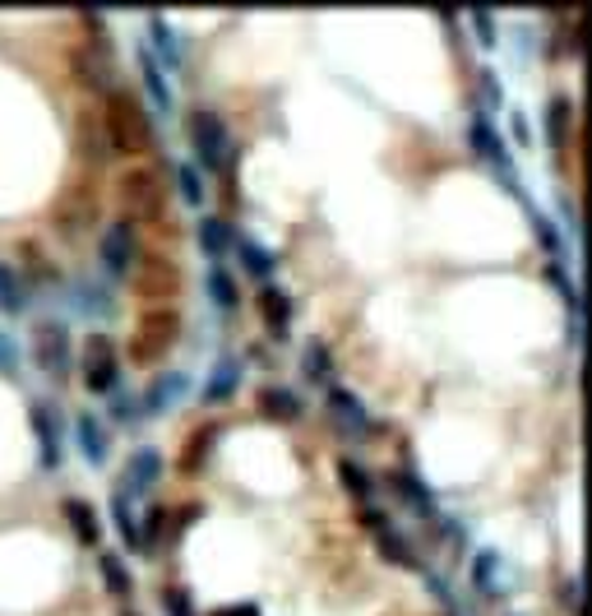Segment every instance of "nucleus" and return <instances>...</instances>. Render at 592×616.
Masks as SVG:
<instances>
[{"mask_svg":"<svg viewBox=\"0 0 592 616\" xmlns=\"http://www.w3.org/2000/svg\"><path fill=\"white\" fill-rule=\"evenodd\" d=\"M162 474H167V459L158 455L153 445H135L130 455H125V464H121V497H130V501H144L148 491H153L158 482H162Z\"/></svg>","mask_w":592,"mask_h":616,"instance_id":"obj_14","label":"nucleus"},{"mask_svg":"<svg viewBox=\"0 0 592 616\" xmlns=\"http://www.w3.org/2000/svg\"><path fill=\"white\" fill-rule=\"evenodd\" d=\"M241 380H246V362H241L237 353H223L214 366H208V376H204V385H200V403H204V408L227 403V399L241 389Z\"/></svg>","mask_w":592,"mask_h":616,"instance_id":"obj_20","label":"nucleus"},{"mask_svg":"<svg viewBox=\"0 0 592 616\" xmlns=\"http://www.w3.org/2000/svg\"><path fill=\"white\" fill-rule=\"evenodd\" d=\"M185 139L195 149V168L200 172H223L227 153L237 149V139L227 130V116L218 107H190L185 112Z\"/></svg>","mask_w":592,"mask_h":616,"instance_id":"obj_5","label":"nucleus"},{"mask_svg":"<svg viewBox=\"0 0 592 616\" xmlns=\"http://www.w3.org/2000/svg\"><path fill=\"white\" fill-rule=\"evenodd\" d=\"M421 574H426V589L435 593V598H440V603H449V593H454V589H449V580H444V574H440V570H431V566H426V570H421Z\"/></svg>","mask_w":592,"mask_h":616,"instance_id":"obj_47","label":"nucleus"},{"mask_svg":"<svg viewBox=\"0 0 592 616\" xmlns=\"http://www.w3.org/2000/svg\"><path fill=\"white\" fill-rule=\"evenodd\" d=\"M130 293L139 301V311H158V306H177L185 293V270L172 251H158V246H144L135 270H130Z\"/></svg>","mask_w":592,"mask_h":616,"instance_id":"obj_4","label":"nucleus"},{"mask_svg":"<svg viewBox=\"0 0 592 616\" xmlns=\"http://www.w3.org/2000/svg\"><path fill=\"white\" fill-rule=\"evenodd\" d=\"M375 547H379V557H385L389 566H398V570H426V561H421V551H417V543L408 538L398 524H389V528H379L375 533Z\"/></svg>","mask_w":592,"mask_h":616,"instance_id":"obj_29","label":"nucleus"},{"mask_svg":"<svg viewBox=\"0 0 592 616\" xmlns=\"http://www.w3.org/2000/svg\"><path fill=\"white\" fill-rule=\"evenodd\" d=\"M454 616H458V612H454Z\"/></svg>","mask_w":592,"mask_h":616,"instance_id":"obj_54","label":"nucleus"},{"mask_svg":"<svg viewBox=\"0 0 592 616\" xmlns=\"http://www.w3.org/2000/svg\"><path fill=\"white\" fill-rule=\"evenodd\" d=\"M255 408H260V418H269V422H301V413H306V399L296 395L292 385H260V395H255Z\"/></svg>","mask_w":592,"mask_h":616,"instance_id":"obj_25","label":"nucleus"},{"mask_svg":"<svg viewBox=\"0 0 592 616\" xmlns=\"http://www.w3.org/2000/svg\"><path fill=\"white\" fill-rule=\"evenodd\" d=\"M79 376H83V389L98 399H112L121 389V347L107 330H89L79 343Z\"/></svg>","mask_w":592,"mask_h":616,"instance_id":"obj_7","label":"nucleus"},{"mask_svg":"<svg viewBox=\"0 0 592 616\" xmlns=\"http://www.w3.org/2000/svg\"><path fill=\"white\" fill-rule=\"evenodd\" d=\"M135 70H139V84H144V102H148V112L153 116H172V107H177V93H172V79H167V70L158 66V56L148 52V47H139L135 52Z\"/></svg>","mask_w":592,"mask_h":616,"instance_id":"obj_19","label":"nucleus"},{"mask_svg":"<svg viewBox=\"0 0 592 616\" xmlns=\"http://www.w3.org/2000/svg\"><path fill=\"white\" fill-rule=\"evenodd\" d=\"M208 616H264V612H260V603H250V598H246V603H227V607H214Z\"/></svg>","mask_w":592,"mask_h":616,"instance_id":"obj_48","label":"nucleus"},{"mask_svg":"<svg viewBox=\"0 0 592 616\" xmlns=\"http://www.w3.org/2000/svg\"><path fill=\"white\" fill-rule=\"evenodd\" d=\"M481 89H486V102H491V107H500V79H496V70H481Z\"/></svg>","mask_w":592,"mask_h":616,"instance_id":"obj_49","label":"nucleus"},{"mask_svg":"<svg viewBox=\"0 0 592 616\" xmlns=\"http://www.w3.org/2000/svg\"><path fill=\"white\" fill-rule=\"evenodd\" d=\"M177 195L190 204V209H204V199H208V186H204V172L195 168V162H181L177 168Z\"/></svg>","mask_w":592,"mask_h":616,"instance_id":"obj_41","label":"nucleus"},{"mask_svg":"<svg viewBox=\"0 0 592 616\" xmlns=\"http://www.w3.org/2000/svg\"><path fill=\"white\" fill-rule=\"evenodd\" d=\"M75 158L83 172L102 176L112 168V144H107V126H102V112L98 107H83L75 116Z\"/></svg>","mask_w":592,"mask_h":616,"instance_id":"obj_13","label":"nucleus"},{"mask_svg":"<svg viewBox=\"0 0 592 616\" xmlns=\"http://www.w3.org/2000/svg\"><path fill=\"white\" fill-rule=\"evenodd\" d=\"M190 380L185 372H153L144 385V395H139V418H162V413H172V408L190 395Z\"/></svg>","mask_w":592,"mask_h":616,"instance_id":"obj_17","label":"nucleus"},{"mask_svg":"<svg viewBox=\"0 0 592 616\" xmlns=\"http://www.w3.org/2000/svg\"><path fill=\"white\" fill-rule=\"evenodd\" d=\"M60 515H66V524H70V533H75V543H79V547H89V551L102 547V520H98L93 501L66 497V501H60Z\"/></svg>","mask_w":592,"mask_h":616,"instance_id":"obj_27","label":"nucleus"},{"mask_svg":"<svg viewBox=\"0 0 592 616\" xmlns=\"http://www.w3.org/2000/svg\"><path fill=\"white\" fill-rule=\"evenodd\" d=\"M560 598H565L569 612H579V574H569V580L560 584Z\"/></svg>","mask_w":592,"mask_h":616,"instance_id":"obj_50","label":"nucleus"},{"mask_svg":"<svg viewBox=\"0 0 592 616\" xmlns=\"http://www.w3.org/2000/svg\"><path fill=\"white\" fill-rule=\"evenodd\" d=\"M255 311H260V320H264L269 339H278V343H287V339H292V324H296V297L287 293V287H283L278 278L260 283V293H255Z\"/></svg>","mask_w":592,"mask_h":616,"instance_id":"obj_15","label":"nucleus"},{"mask_svg":"<svg viewBox=\"0 0 592 616\" xmlns=\"http://www.w3.org/2000/svg\"><path fill=\"white\" fill-rule=\"evenodd\" d=\"M325 408H329V418H333V426H343L348 431V436H356V441H362V436H371V408L362 403V395H356V389H348V385H329L325 389Z\"/></svg>","mask_w":592,"mask_h":616,"instance_id":"obj_16","label":"nucleus"},{"mask_svg":"<svg viewBox=\"0 0 592 616\" xmlns=\"http://www.w3.org/2000/svg\"><path fill=\"white\" fill-rule=\"evenodd\" d=\"M181 334H185L181 306L139 311L135 316V330H130V343H125V357H130L135 372H158V366L181 347Z\"/></svg>","mask_w":592,"mask_h":616,"instance_id":"obj_3","label":"nucleus"},{"mask_svg":"<svg viewBox=\"0 0 592 616\" xmlns=\"http://www.w3.org/2000/svg\"><path fill=\"white\" fill-rule=\"evenodd\" d=\"M139 251H144V237H139V228L130 218H112L107 228H102V237H98V264H102V278L107 283H125L130 278V270H135V260H139Z\"/></svg>","mask_w":592,"mask_h":616,"instance_id":"obj_9","label":"nucleus"},{"mask_svg":"<svg viewBox=\"0 0 592 616\" xmlns=\"http://www.w3.org/2000/svg\"><path fill=\"white\" fill-rule=\"evenodd\" d=\"M301 376H306L310 385H320V389H329V385L338 380L333 347H329L325 339H306V343H301Z\"/></svg>","mask_w":592,"mask_h":616,"instance_id":"obj_31","label":"nucleus"},{"mask_svg":"<svg viewBox=\"0 0 592 616\" xmlns=\"http://www.w3.org/2000/svg\"><path fill=\"white\" fill-rule=\"evenodd\" d=\"M204 293H208V301L218 306V311H237L241 306V278L227 270V264H208L204 270Z\"/></svg>","mask_w":592,"mask_h":616,"instance_id":"obj_33","label":"nucleus"},{"mask_svg":"<svg viewBox=\"0 0 592 616\" xmlns=\"http://www.w3.org/2000/svg\"><path fill=\"white\" fill-rule=\"evenodd\" d=\"M231 255L241 260V270L255 278V283H269L273 270H278V255H273L260 237H246V232H237V251H231Z\"/></svg>","mask_w":592,"mask_h":616,"instance_id":"obj_32","label":"nucleus"},{"mask_svg":"<svg viewBox=\"0 0 592 616\" xmlns=\"http://www.w3.org/2000/svg\"><path fill=\"white\" fill-rule=\"evenodd\" d=\"M70 311L89 316V320L112 316V283L107 278H75L70 283Z\"/></svg>","mask_w":592,"mask_h":616,"instance_id":"obj_28","label":"nucleus"},{"mask_svg":"<svg viewBox=\"0 0 592 616\" xmlns=\"http://www.w3.org/2000/svg\"><path fill=\"white\" fill-rule=\"evenodd\" d=\"M98 181L102 176L79 172L70 186H66V195H60V204H56L60 232L79 237V232H89V228H98V223H102V186H98Z\"/></svg>","mask_w":592,"mask_h":616,"instance_id":"obj_10","label":"nucleus"},{"mask_svg":"<svg viewBox=\"0 0 592 616\" xmlns=\"http://www.w3.org/2000/svg\"><path fill=\"white\" fill-rule=\"evenodd\" d=\"M468 28H473V37L481 47H496L500 37H496V14H486V10H477V14H468Z\"/></svg>","mask_w":592,"mask_h":616,"instance_id":"obj_45","label":"nucleus"},{"mask_svg":"<svg viewBox=\"0 0 592 616\" xmlns=\"http://www.w3.org/2000/svg\"><path fill=\"white\" fill-rule=\"evenodd\" d=\"M19 366H24V347L14 343L10 330H0V372H5V376H19Z\"/></svg>","mask_w":592,"mask_h":616,"instance_id":"obj_43","label":"nucleus"},{"mask_svg":"<svg viewBox=\"0 0 592 616\" xmlns=\"http://www.w3.org/2000/svg\"><path fill=\"white\" fill-rule=\"evenodd\" d=\"M162 612H167V616H200L195 603H190V593L177 589V584H172V589H162Z\"/></svg>","mask_w":592,"mask_h":616,"instance_id":"obj_44","label":"nucleus"},{"mask_svg":"<svg viewBox=\"0 0 592 616\" xmlns=\"http://www.w3.org/2000/svg\"><path fill=\"white\" fill-rule=\"evenodd\" d=\"M29 426L37 436V468L42 474H56L66 464V422H60L52 399H33L29 403Z\"/></svg>","mask_w":592,"mask_h":616,"instance_id":"obj_12","label":"nucleus"},{"mask_svg":"<svg viewBox=\"0 0 592 616\" xmlns=\"http://www.w3.org/2000/svg\"><path fill=\"white\" fill-rule=\"evenodd\" d=\"M19 255H24V270H19V274H24L29 293H33V287H37V293H47V287H60V283H66V274H60V264H52L47 255L37 251L33 241L19 246Z\"/></svg>","mask_w":592,"mask_h":616,"instance_id":"obj_34","label":"nucleus"},{"mask_svg":"<svg viewBox=\"0 0 592 616\" xmlns=\"http://www.w3.org/2000/svg\"><path fill=\"white\" fill-rule=\"evenodd\" d=\"M338 478H343V491L356 501V505H371V497H375V478H371V468L366 464H356L352 455H343L338 459Z\"/></svg>","mask_w":592,"mask_h":616,"instance_id":"obj_37","label":"nucleus"},{"mask_svg":"<svg viewBox=\"0 0 592 616\" xmlns=\"http://www.w3.org/2000/svg\"><path fill=\"white\" fill-rule=\"evenodd\" d=\"M542 135H546V144H551V153H556L560 168L569 176H579V112H574V98H569V93H551V98H546V107H542Z\"/></svg>","mask_w":592,"mask_h":616,"instance_id":"obj_8","label":"nucleus"},{"mask_svg":"<svg viewBox=\"0 0 592 616\" xmlns=\"http://www.w3.org/2000/svg\"><path fill=\"white\" fill-rule=\"evenodd\" d=\"M144 47L158 56V66H162V70H181V66H185V47H181V37H177V28L167 24L162 14L148 19V43H144Z\"/></svg>","mask_w":592,"mask_h":616,"instance_id":"obj_30","label":"nucleus"},{"mask_svg":"<svg viewBox=\"0 0 592 616\" xmlns=\"http://www.w3.org/2000/svg\"><path fill=\"white\" fill-rule=\"evenodd\" d=\"M107 426H130V422H139V399H130L125 389H116V395L107 399Z\"/></svg>","mask_w":592,"mask_h":616,"instance_id":"obj_42","label":"nucleus"},{"mask_svg":"<svg viewBox=\"0 0 592 616\" xmlns=\"http://www.w3.org/2000/svg\"><path fill=\"white\" fill-rule=\"evenodd\" d=\"M167 528H172V510H167V505H144L139 510V543H144V551H158L167 543Z\"/></svg>","mask_w":592,"mask_h":616,"instance_id":"obj_38","label":"nucleus"},{"mask_svg":"<svg viewBox=\"0 0 592 616\" xmlns=\"http://www.w3.org/2000/svg\"><path fill=\"white\" fill-rule=\"evenodd\" d=\"M116 204L121 218H130L139 232H148L158 218L172 214V186H167V172L153 158L148 162H125L116 176Z\"/></svg>","mask_w":592,"mask_h":616,"instance_id":"obj_2","label":"nucleus"},{"mask_svg":"<svg viewBox=\"0 0 592 616\" xmlns=\"http://www.w3.org/2000/svg\"><path fill=\"white\" fill-rule=\"evenodd\" d=\"M29 357L37 362V372L47 376V380H70L75 372V334H70V320H60V316H47V320H37L33 324V334H29Z\"/></svg>","mask_w":592,"mask_h":616,"instance_id":"obj_6","label":"nucleus"},{"mask_svg":"<svg viewBox=\"0 0 592 616\" xmlns=\"http://www.w3.org/2000/svg\"><path fill=\"white\" fill-rule=\"evenodd\" d=\"M389 487H394V497L412 510V515H421V520H435L440 515V510H435V491L426 487V478H421L412 464H398L394 474H389Z\"/></svg>","mask_w":592,"mask_h":616,"instance_id":"obj_23","label":"nucleus"},{"mask_svg":"<svg viewBox=\"0 0 592 616\" xmlns=\"http://www.w3.org/2000/svg\"><path fill=\"white\" fill-rule=\"evenodd\" d=\"M102 126H107V144H112V158H130V162H148L162 149V130H158V116L148 112V102L125 89L112 84L102 93Z\"/></svg>","mask_w":592,"mask_h":616,"instance_id":"obj_1","label":"nucleus"},{"mask_svg":"<svg viewBox=\"0 0 592 616\" xmlns=\"http://www.w3.org/2000/svg\"><path fill=\"white\" fill-rule=\"evenodd\" d=\"M29 306H33V293L24 274H19V264L0 260V316H24Z\"/></svg>","mask_w":592,"mask_h":616,"instance_id":"obj_35","label":"nucleus"},{"mask_svg":"<svg viewBox=\"0 0 592 616\" xmlns=\"http://www.w3.org/2000/svg\"><path fill=\"white\" fill-rule=\"evenodd\" d=\"M546 283L560 293V301L569 306V316L579 320V283H574V270L569 264H560V260H546Z\"/></svg>","mask_w":592,"mask_h":616,"instance_id":"obj_40","label":"nucleus"},{"mask_svg":"<svg viewBox=\"0 0 592 616\" xmlns=\"http://www.w3.org/2000/svg\"><path fill=\"white\" fill-rule=\"evenodd\" d=\"M356 520H362V528L371 533V538H375L379 528H389V524H394V520H389V510H379V505H356Z\"/></svg>","mask_w":592,"mask_h":616,"instance_id":"obj_46","label":"nucleus"},{"mask_svg":"<svg viewBox=\"0 0 592 616\" xmlns=\"http://www.w3.org/2000/svg\"><path fill=\"white\" fill-rule=\"evenodd\" d=\"M112 524H116V533H121V543L130 547V551H144V543H139V505L130 501V497H112Z\"/></svg>","mask_w":592,"mask_h":616,"instance_id":"obj_39","label":"nucleus"},{"mask_svg":"<svg viewBox=\"0 0 592 616\" xmlns=\"http://www.w3.org/2000/svg\"><path fill=\"white\" fill-rule=\"evenodd\" d=\"M468 580L477 598H504V561L496 547H477L473 551V566H468Z\"/></svg>","mask_w":592,"mask_h":616,"instance_id":"obj_26","label":"nucleus"},{"mask_svg":"<svg viewBox=\"0 0 592 616\" xmlns=\"http://www.w3.org/2000/svg\"><path fill=\"white\" fill-rule=\"evenodd\" d=\"M200 515H204V510H200V505H181V510H177V515H172V524H177V528H190V524H195Z\"/></svg>","mask_w":592,"mask_h":616,"instance_id":"obj_51","label":"nucleus"},{"mask_svg":"<svg viewBox=\"0 0 592 616\" xmlns=\"http://www.w3.org/2000/svg\"><path fill=\"white\" fill-rule=\"evenodd\" d=\"M75 445L89 468H107L112 459V426L98 413H75Z\"/></svg>","mask_w":592,"mask_h":616,"instance_id":"obj_21","label":"nucleus"},{"mask_svg":"<svg viewBox=\"0 0 592 616\" xmlns=\"http://www.w3.org/2000/svg\"><path fill=\"white\" fill-rule=\"evenodd\" d=\"M98 574H102V584H107L121 603L135 598V570L125 566L121 551H98Z\"/></svg>","mask_w":592,"mask_h":616,"instance_id":"obj_36","label":"nucleus"},{"mask_svg":"<svg viewBox=\"0 0 592 616\" xmlns=\"http://www.w3.org/2000/svg\"><path fill=\"white\" fill-rule=\"evenodd\" d=\"M468 149L481 168H491L504 186H514V153H510V144H504V135L496 130V121L486 112H473V121H468Z\"/></svg>","mask_w":592,"mask_h":616,"instance_id":"obj_11","label":"nucleus"},{"mask_svg":"<svg viewBox=\"0 0 592 616\" xmlns=\"http://www.w3.org/2000/svg\"><path fill=\"white\" fill-rule=\"evenodd\" d=\"M514 139H519V149H527V144H533V130H527V121L514 112Z\"/></svg>","mask_w":592,"mask_h":616,"instance_id":"obj_52","label":"nucleus"},{"mask_svg":"<svg viewBox=\"0 0 592 616\" xmlns=\"http://www.w3.org/2000/svg\"><path fill=\"white\" fill-rule=\"evenodd\" d=\"M195 241H200L208 264H223V260H231V251H237V223L223 218V214H200Z\"/></svg>","mask_w":592,"mask_h":616,"instance_id":"obj_22","label":"nucleus"},{"mask_svg":"<svg viewBox=\"0 0 592 616\" xmlns=\"http://www.w3.org/2000/svg\"><path fill=\"white\" fill-rule=\"evenodd\" d=\"M125 616H139V612H130V607H125Z\"/></svg>","mask_w":592,"mask_h":616,"instance_id":"obj_53","label":"nucleus"},{"mask_svg":"<svg viewBox=\"0 0 592 616\" xmlns=\"http://www.w3.org/2000/svg\"><path fill=\"white\" fill-rule=\"evenodd\" d=\"M510 195L527 204V218H533V237H537V246H542V255H546V260H560V264H574V251H569V237L556 228V218H551V214H546V209H537V204L527 199L523 181H514V186H510Z\"/></svg>","mask_w":592,"mask_h":616,"instance_id":"obj_18","label":"nucleus"},{"mask_svg":"<svg viewBox=\"0 0 592 616\" xmlns=\"http://www.w3.org/2000/svg\"><path fill=\"white\" fill-rule=\"evenodd\" d=\"M218 441H223V426H218V422H200V426L181 441L177 468H181V474H204L208 459H214V449H218Z\"/></svg>","mask_w":592,"mask_h":616,"instance_id":"obj_24","label":"nucleus"}]
</instances>
